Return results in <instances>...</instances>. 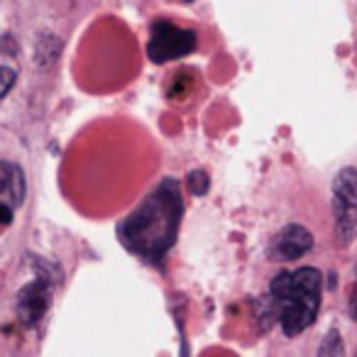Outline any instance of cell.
I'll use <instances>...</instances> for the list:
<instances>
[{"label": "cell", "instance_id": "cell-1", "mask_svg": "<svg viewBox=\"0 0 357 357\" xmlns=\"http://www.w3.org/2000/svg\"><path fill=\"white\" fill-rule=\"evenodd\" d=\"M181 215H184L181 186L176 178L167 176L118 225V240L137 257L159 262L176 243Z\"/></svg>", "mask_w": 357, "mask_h": 357}, {"label": "cell", "instance_id": "cell-2", "mask_svg": "<svg viewBox=\"0 0 357 357\" xmlns=\"http://www.w3.org/2000/svg\"><path fill=\"white\" fill-rule=\"evenodd\" d=\"M323 277L316 267H301L296 272H282L269 284V298L287 337L303 333L321 308Z\"/></svg>", "mask_w": 357, "mask_h": 357}, {"label": "cell", "instance_id": "cell-3", "mask_svg": "<svg viewBox=\"0 0 357 357\" xmlns=\"http://www.w3.org/2000/svg\"><path fill=\"white\" fill-rule=\"evenodd\" d=\"M196 47H199V37H196L194 30L176 27L169 20L152 22V37H149V45H147V56L154 64L181 59V56L196 52Z\"/></svg>", "mask_w": 357, "mask_h": 357}, {"label": "cell", "instance_id": "cell-4", "mask_svg": "<svg viewBox=\"0 0 357 357\" xmlns=\"http://www.w3.org/2000/svg\"><path fill=\"white\" fill-rule=\"evenodd\" d=\"M52 282L54 279L40 277L20 289V294H17V318H20L22 326L35 328L45 318L52 301Z\"/></svg>", "mask_w": 357, "mask_h": 357}, {"label": "cell", "instance_id": "cell-5", "mask_svg": "<svg viewBox=\"0 0 357 357\" xmlns=\"http://www.w3.org/2000/svg\"><path fill=\"white\" fill-rule=\"evenodd\" d=\"M311 248H313V235L308 233L303 225L289 223L287 228L274 238L272 257L279 259V262H291V259H298L306 252H311Z\"/></svg>", "mask_w": 357, "mask_h": 357}, {"label": "cell", "instance_id": "cell-6", "mask_svg": "<svg viewBox=\"0 0 357 357\" xmlns=\"http://www.w3.org/2000/svg\"><path fill=\"white\" fill-rule=\"evenodd\" d=\"M0 174H3V181H0V199H3V204L20 208L27 191L25 172L15 162H8L6 159V162H0Z\"/></svg>", "mask_w": 357, "mask_h": 357}, {"label": "cell", "instance_id": "cell-7", "mask_svg": "<svg viewBox=\"0 0 357 357\" xmlns=\"http://www.w3.org/2000/svg\"><path fill=\"white\" fill-rule=\"evenodd\" d=\"M333 213H335V225L340 238L350 240L357 233V206H350L333 196Z\"/></svg>", "mask_w": 357, "mask_h": 357}, {"label": "cell", "instance_id": "cell-8", "mask_svg": "<svg viewBox=\"0 0 357 357\" xmlns=\"http://www.w3.org/2000/svg\"><path fill=\"white\" fill-rule=\"evenodd\" d=\"M333 196L350 206H357V169L347 167L333 181Z\"/></svg>", "mask_w": 357, "mask_h": 357}, {"label": "cell", "instance_id": "cell-9", "mask_svg": "<svg viewBox=\"0 0 357 357\" xmlns=\"http://www.w3.org/2000/svg\"><path fill=\"white\" fill-rule=\"evenodd\" d=\"M318 355L321 357H342L345 355V347H342V337L340 333L333 328V331H328L326 340H323V345L318 347Z\"/></svg>", "mask_w": 357, "mask_h": 357}, {"label": "cell", "instance_id": "cell-10", "mask_svg": "<svg viewBox=\"0 0 357 357\" xmlns=\"http://www.w3.org/2000/svg\"><path fill=\"white\" fill-rule=\"evenodd\" d=\"M186 186H189V191L194 196H206L211 189L208 174H206L204 169H196V172H191L189 176H186Z\"/></svg>", "mask_w": 357, "mask_h": 357}, {"label": "cell", "instance_id": "cell-11", "mask_svg": "<svg viewBox=\"0 0 357 357\" xmlns=\"http://www.w3.org/2000/svg\"><path fill=\"white\" fill-rule=\"evenodd\" d=\"M0 74H3V89H0V98H8L13 84H15V71L8 69V66H3V69H0Z\"/></svg>", "mask_w": 357, "mask_h": 357}, {"label": "cell", "instance_id": "cell-12", "mask_svg": "<svg viewBox=\"0 0 357 357\" xmlns=\"http://www.w3.org/2000/svg\"><path fill=\"white\" fill-rule=\"evenodd\" d=\"M13 223V206L3 204V228H10Z\"/></svg>", "mask_w": 357, "mask_h": 357}, {"label": "cell", "instance_id": "cell-13", "mask_svg": "<svg viewBox=\"0 0 357 357\" xmlns=\"http://www.w3.org/2000/svg\"><path fill=\"white\" fill-rule=\"evenodd\" d=\"M350 316H352V321H357V284H355V291H352V298H350Z\"/></svg>", "mask_w": 357, "mask_h": 357}, {"label": "cell", "instance_id": "cell-14", "mask_svg": "<svg viewBox=\"0 0 357 357\" xmlns=\"http://www.w3.org/2000/svg\"><path fill=\"white\" fill-rule=\"evenodd\" d=\"M186 3H191V0H186Z\"/></svg>", "mask_w": 357, "mask_h": 357}]
</instances>
